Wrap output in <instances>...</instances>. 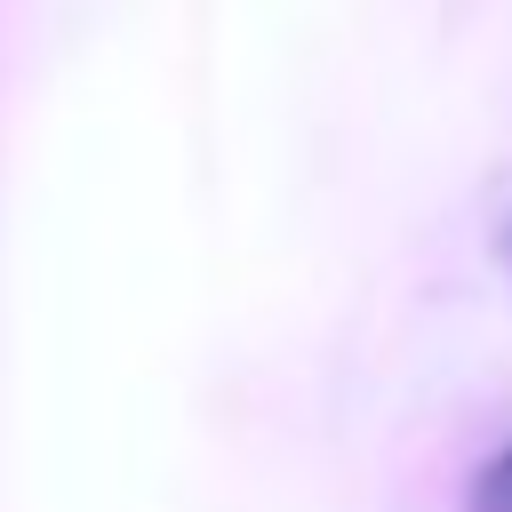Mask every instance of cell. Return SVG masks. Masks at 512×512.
<instances>
[{
  "label": "cell",
  "mask_w": 512,
  "mask_h": 512,
  "mask_svg": "<svg viewBox=\"0 0 512 512\" xmlns=\"http://www.w3.org/2000/svg\"><path fill=\"white\" fill-rule=\"evenodd\" d=\"M464 512H512V440H496L464 488Z\"/></svg>",
  "instance_id": "6da1fadb"
},
{
  "label": "cell",
  "mask_w": 512,
  "mask_h": 512,
  "mask_svg": "<svg viewBox=\"0 0 512 512\" xmlns=\"http://www.w3.org/2000/svg\"><path fill=\"white\" fill-rule=\"evenodd\" d=\"M496 256H504V272H512V216H504V232H496Z\"/></svg>",
  "instance_id": "7a4b0ae2"
}]
</instances>
